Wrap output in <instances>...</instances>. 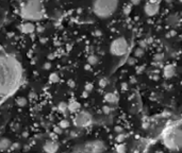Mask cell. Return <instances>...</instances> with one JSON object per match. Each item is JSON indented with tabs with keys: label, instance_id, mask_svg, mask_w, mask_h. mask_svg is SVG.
Instances as JSON below:
<instances>
[{
	"label": "cell",
	"instance_id": "d6a6232c",
	"mask_svg": "<svg viewBox=\"0 0 182 153\" xmlns=\"http://www.w3.org/2000/svg\"><path fill=\"white\" fill-rule=\"evenodd\" d=\"M130 2H131V5H139V3L141 2V0H130Z\"/></svg>",
	"mask_w": 182,
	"mask_h": 153
},
{
	"label": "cell",
	"instance_id": "83f0119b",
	"mask_svg": "<svg viewBox=\"0 0 182 153\" xmlns=\"http://www.w3.org/2000/svg\"><path fill=\"white\" fill-rule=\"evenodd\" d=\"M125 137H126V136H125L124 134H119V135L116 137V142H123L125 140Z\"/></svg>",
	"mask_w": 182,
	"mask_h": 153
},
{
	"label": "cell",
	"instance_id": "cb8c5ba5",
	"mask_svg": "<svg viewBox=\"0 0 182 153\" xmlns=\"http://www.w3.org/2000/svg\"><path fill=\"white\" fill-rule=\"evenodd\" d=\"M131 10H132V5H126L124 9H123V11H124V13L126 15H129L131 13Z\"/></svg>",
	"mask_w": 182,
	"mask_h": 153
},
{
	"label": "cell",
	"instance_id": "f1b7e54d",
	"mask_svg": "<svg viewBox=\"0 0 182 153\" xmlns=\"http://www.w3.org/2000/svg\"><path fill=\"white\" fill-rule=\"evenodd\" d=\"M62 131H63V129H61L60 126H54L53 128V132L56 133V134H61L62 133Z\"/></svg>",
	"mask_w": 182,
	"mask_h": 153
},
{
	"label": "cell",
	"instance_id": "2e32d148",
	"mask_svg": "<svg viewBox=\"0 0 182 153\" xmlns=\"http://www.w3.org/2000/svg\"><path fill=\"white\" fill-rule=\"evenodd\" d=\"M88 65H91V66L96 65V64L98 63V56L95 55V54H91V55H88Z\"/></svg>",
	"mask_w": 182,
	"mask_h": 153
},
{
	"label": "cell",
	"instance_id": "5b68a950",
	"mask_svg": "<svg viewBox=\"0 0 182 153\" xmlns=\"http://www.w3.org/2000/svg\"><path fill=\"white\" fill-rule=\"evenodd\" d=\"M129 44L127 39L123 36L116 37L113 39L110 45V51L114 56H123L128 52Z\"/></svg>",
	"mask_w": 182,
	"mask_h": 153
},
{
	"label": "cell",
	"instance_id": "e0dca14e",
	"mask_svg": "<svg viewBox=\"0 0 182 153\" xmlns=\"http://www.w3.org/2000/svg\"><path fill=\"white\" fill-rule=\"evenodd\" d=\"M27 99L24 97H19L16 99V104H17L18 106H20V108H24V106L27 105Z\"/></svg>",
	"mask_w": 182,
	"mask_h": 153
},
{
	"label": "cell",
	"instance_id": "4fadbf2b",
	"mask_svg": "<svg viewBox=\"0 0 182 153\" xmlns=\"http://www.w3.org/2000/svg\"><path fill=\"white\" fill-rule=\"evenodd\" d=\"M12 146V142L9 138L3 137L0 139V151L1 152H5V151H8Z\"/></svg>",
	"mask_w": 182,
	"mask_h": 153
},
{
	"label": "cell",
	"instance_id": "7402d4cb",
	"mask_svg": "<svg viewBox=\"0 0 182 153\" xmlns=\"http://www.w3.org/2000/svg\"><path fill=\"white\" fill-rule=\"evenodd\" d=\"M144 53H145L144 49H143V48H141V47H137L136 49L134 50L135 58H142V56L144 55Z\"/></svg>",
	"mask_w": 182,
	"mask_h": 153
},
{
	"label": "cell",
	"instance_id": "8fae6325",
	"mask_svg": "<svg viewBox=\"0 0 182 153\" xmlns=\"http://www.w3.org/2000/svg\"><path fill=\"white\" fill-rule=\"evenodd\" d=\"M166 23H167V25H168L169 27H171V28L178 27V26H179V23H180V17H179V15H178L177 13L171 14V15L167 17Z\"/></svg>",
	"mask_w": 182,
	"mask_h": 153
},
{
	"label": "cell",
	"instance_id": "60d3db41",
	"mask_svg": "<svg viewBox=\"0 0 182 153\" xmlns=\"http://www.w3.org/2000/svg\"><path fill=\"white\" fill-rule=\"evenodd\" d=\"M88 94H90V92H85V90H84L83 95H82V97H83V98H86V97H88Z\"/></svg>",
	"mask_w": 182,
	"mask_h": 153
},
{
	"label": "cell",
	"instance_id": "ba28073f",
	"mask_svg": "<svg viewBox=\"0 0 182 153\" xmlns=\"http://www.w3.org/2000/svg\"><path fill=\"white\" fill-rule=\"evenodd\" d=\"M43 150L45 153H56L59 150V144L56 140H47L44 142L43 145Z\"/></svg>",
	"mask_w": 182,
	"mask_h": 153
},
{
	"label": "cell",
	"instance_id": "277c9868",
	"mask_svg": "<svg viewBox=\"0 0 182 153\" xmlns=\"http://www.w3.org/2000/svg\"><path fill=\"white\" fill-rule=\"evenodd\" d=\"M119 0H93L92 9L99 18H110L118 9Z\"/></svg>",
	"mask_w": 182,
	"mask_h": 153
},
{
	"label": "cell",
	"instance_id": "484cf974",
	"mask_svg": "<svg viewBox=\"0 0 182 153\" xmlns=\"http://www.w3.org/2000/svg\"><path fill=\"white\" fill-rule=\"evenodd\" d=\"M93 88H94V85H93L92 83H86L85 84V87H84V89H85V92H91L93 90Z\"/></svg>",
	"mask_w": 182,
	"mask_h": 153
},
{
	"label": "cell",
	"instance_id": "f546056e",
	"mask_svg": "<svg viewBox=\"0 0 182 153\" xmlns=\"http://www.w3.org/2000/svg\"><path fill=\"white\" fill-rule=\"evenodd\" d=\"M139 47H141V48H143V49H145V48H146L147 46H148V44H147V42H146V41H141V42H139Z\"/></svg>",
	"mask_w": 182,
	"mask_h": 153
},
{
	"label": "cell",
	"instance_id": "6da1fadb",
	"mask_svg": "<svg viewBox=\"0 0 182 153\" xmlns=\"http://www.w3.org/2000/svg\"><path fill=\"white\" fill-rule=\"evenodd\" d=\"M24 79L23 65L14 55L0 54V97L13 94Z\"/></svg>",
	"mask_w": 182,
	"mask_h": 153
},
{
	"label": "cell",
	"instance_id": "8d00e7d4",
	"mask_svg": "<svg viewBox=\"0 0 182 153\" xmlns=\"http://www.w3.org/2000/svg\"><path fill=\"white\" fill-rule=\"evenodd\" d=\"M54 58H56V54L54 53H50L49 55H48V60H53Z\"/></svg>",
	"mask_w": 182,
	"mask_h": 153
},
{
	"label": "cell",
	"instance_id": "8992f818",
	"mask_svg": "<svg viewBox=\"0 0 182 153\" xmlns=\"http://www.w3.org/2000/svg\"><path fill=\"white\" fill-rule=\"evenodd\" d=\"M92 115L88 111H79L74 117V124L78 128H86L92 123Z\"/></svg>",
	"mask_w": 182,
	"mask_h": 153
},
{
	"label": "cell",
	"instance_id": "ac0fdd59",
	"mask_svg": "<svg viewBox=\"0 0 182 153\" xmlns=\"http://www.w3.org/2000/svg\"><path fill=\"white\" fill-rule=\"evenodd\" d=\"M116 151L117 153H126L127 151V147L124 142H119V145L116 146Z\"/></svg>",
	"mask_w": 182,
	"mask_h": 153
},
{
	"label": "cell",
	"instance_id": "e575fe53",
	"mask_svg": "<svg viewBox=\"0 0 182 153\" xmlns=\"http://www.w3.org/2000/svg\"><path fill=\"white\" fill-rule=\"evenodd\" d=\"M47 41H48V39H47V38H46V37H40V43H42V44L47 43Z\"/></svg>",
	"mask_w": 182,
	"mask_h": 153
},
{
	"label": "cell",
	"instance_id": "3957f363",
	"mask_svg": "<svg viewBox=\"0 0 182 153\" xmlns=\"http://www.w3.org/2000/svg\"><path fill=\"white\" fill-rule=\"evenodd\" d=\"M162 144L171 151H179L182 144V132L180 122H176L167 126L162 134Z\"/></svg>",
	"mask_w": 182,
	"mask_h": 153
},
{
	"label": "cell",
	"instance_id": "d4e9b609",
	"mask_svg": "<svg viewBox=\"0 0 182 153\" xmlns=\"http://www.w3.org/2000/svg\"><path fill=\"white\" fill-rule=\"evenodd\" d=\"M107 85H108V80H107L106 78H102V79L99 80V86H100L101 88H104Z\"/></svg>",
	"mask_w": 182,
	"mask_h": 153
},
{
	"label": "cell",
	"instance_id": "52a82bcc",
	"mask_svg": "<svg viewBox=\"0 0 182 153\" xmlns=\"http://www.w3.org/2000/svg\"><path fill=\"white\" fill-rule=\"evenodd\" d=\"M160 9V3H150L147 2L144 7V11L148 17H153L159 13Z\"/></svg>",
	"mask_w": 182,
	"mask_h": 153
},
{
	"label": "cell",
	"instance_id": "4316f807",
	"mask_svg": "<svg viewBox=\"0 0 182 153\" xmlns=\"http://www.w3.org/2000/svg\"><path fill=\"white\" fill-rule=\"evenodd\" d=\"M102 111H104V114H110L111 113V111H112V108L111 106H108V105H104V108H102Z\"/></svg>",
	"mask_w": 182,
	"mask_h": 153
},
{
	"label": "cell",
	"instance_id": "b9f144b4",
	"mask_svg": "<svg viewBox=\"0 0 182 153\" xmlns=\"http://www.w3.org/2000/svg\"><path fill=\"white\" fill-rule=\"evenodd\" d=\"M95 34H96L97 36H100L101 35V32L99 31V30H97V31H95Z\"/></svg>",
	"mask_w": 182,
	"mask_h": 153
},
{
	"label": "cell",
	"instance_id": "5bb4252c",
	"mask_svg": "<svg viewBox=\"0 0 182 153\" xmlns=\"http://www.w3.org/2000/svg\"><path fill=\"white\" fill-rule=\"evenodd\" d=\"M80 103H79L78 101H76V100H70L69 102L67 103V108L68 111H70L72 113H77L79 112V110H80Z\"/></svg>",
	"mask_w": 182,
	"mask_h": 153
},
{
	"label": "cell",
	"instance_id": "7a4b0ae2",
	"mask_svg": "<svg viewBox=\"0 0 182 153\" xmlns=\"http://www.w3.org/2000/svg\"><path fill=\"white\" fill-rule=\"evenodd\" d=\"M20 17L26 21H38L43 19L45 12L42 0H25L20 5Z\"/></svg>",
	"mask_w": 182,
	"mask_h": 153
},
{
	"label": "cell",
	"instance_id": "603a6c76",
	"mask_svg": "<svg viewBox=\"0 0 182 153\" xmlns=\"http://www.w3.org/2000/svg\"><path fill=\"white\" fill-rule=\"evenodd\" d=\"M165 55L164 53H157L155 55V62H162L164 60Z\"/></svg>",
	"mask_w": 182,
	"mask_h": 153
},
{
	"label": "cell",
	"instance_id": "1f68e13d",
	"mask_svg": "<svg viewBox=\"0 0 182 153\" xmlns=\"http://www.w3.org/2000/svg\"><path fill=\"white\" fill-rule=\"evenodd\" d=\"M44 68H45V69H47V70H49L50 68H51V64H50L49 62H47V63L44 64Z\"/></svg>",
	"mask_w": 182,
	"mask_h": 153
},
{
	"label": "cell",
	"instance_id": "ffe728a7",
	"mask_svg": "<svg viewBox=\"0 0 182 153\" xmlns=\"http://www.w3.org/2000/svg\"><path fill=\"white\" fill-rule=\"evenodd\" d=\"M69 126H70V122L68 121L67 119H62L59 122V126H60L61 129H67L69 128Z\"/></svg>",
	"mask_w": 182,
	"mask_h": 153
},
{
	"label": "cell",
	"instance_id": "f6af8a7d",
	"mask_svg": "<svg viewBox=\"0 0 182 153\" xmlns=\"http://www.w3.org/2000/svg\"><path fill=\"white\" fill-rule=\"evenodd\" d=\"M2 50H3V47L2 46H0V51H2Z\"/></svg>",
	"mask_w": 182,
	"mask_h": 153
},
{
	"label": "cell",
	"instance_id": "f35d334b",
	"mask_svg": "<svg viewBox=\"0 0 182 153\" xmlns=\"http://www.w3.org/2000/svg\"><path fill=\"white\" fill-rule=\"evenodd\" d=\"M115 131H116V132H123V128H120V126H116V128H115Z\"/></svg>",
	"mask_w": 182,
	"mask_h": 153
},
{
	"label": "cell",
	"instance_id": "ab89813d",
	"mask_svg": "<svg viewBox=\"0 0 182 153\" xmlns=\"http://www.w3.org/2000/svg\"><path fill=\"white\" fill-rule=\"evenodd\" d=\"M148 2H150V3H160V0H148Z\"/></svg>",
	"mask_w": 182,
	"mask_h": 153
},
{
	"label": "cell",
	"instance_id": "74e56055",
	"mask_svg": "<svg viewBox=\"0 0 182 153\" xmlns=\"http://www.w3.org/2000/svg\"><path fill=\"white\" fill-rule=\"evenodd\" d=\"M144 70V66H141V67H137V69H136V72L139 73V72H142Z\"/></svg>",
	"mask_w": 182,
	"mask_h": 153
},
{
	"label": "cell",
	"instance_id": "ee69618b",
	"mask_svg": "<svg viewBox=\"0 0 182 153\" xmlns=\"http://www.w3.org/2000/svg\"><path fill=\"white\" fill-rule=\"evenodd\" d=\"M37 30H38V31H40H40H43V28H42V27H38V28H37Z\"/></svg>",
	"mask_w": 182,
	"mask_h": 153
},
{
	"label": "cell",
	"instance_id": "44dd1931",
	"mask_svg": "<svg viewBox=\"0 0 182 153\" xmlns=\"http://www.w3.org/2000/svg\"><path fill=\"white\" fill-rule=\"evenodd\" d=\"M49 80L51 83H58V82L60 81V76H59V74L56 73V72H53V73L50 74Z\"/></svg>",
	"mask_w": 182,
	"mask_h": 153
},
{
	"label": "cell",
	"instance_id": "7c38bea8",
	"mask_svg": "<svg viewBox=\"0 0 182 153\" xmlns=\"http://www.w3.org/2000/svg\"><path fill=\"white\" fill-rule=\"evenodd\" d=\"M104 101L109 104H116L118 102V96L114 92H107L104 95Z\"/></svg>",
	"mask_w": 182,
	"mask_h": 153
},
{
	"label": "cell",
	"instance_id": "9c48e42d",
	"mask_svg": "<svg viewBox=\"0 0 182 153\" xmlns=\"http://www.w3.org/2000/svg\"><path fill=\"white\" fill-rule=\"evenodd\" d=\"M163 76L165 79H171L176 76V65L174 64H167L163 68Z\"/></svg>",
	"mask_w": 182,
	"mask_h": 153
},
{
	"label": "cell",
	"instance_id": "836d02e7",
	"mask_svg": "<svg viewBox=\"0 0 182 153\" xmlns=\"http://www.w3.org/2000/svg\"><path fill=\"white\" fill-rule=\"evenodd\" d=\"M121 89H123V90H127V89H128V84H127V83H123V84H121Z\"/></svg>",
	"mask_w": 182,
	"mask_h": 153
},
{
	"label": "cell",
	"instance_id": "9a60e30c",
	"mask_svg": "<svg viewBox=\"0 0 182 153\" xmlns=\"http://www.w3.org/2000/svg\"><path fill=\"white\" fill-rule=\"evenodd\" d=\"M70 153H90V151L88 150V148H86L85 144H83L82 146L76 147V148H75Z\"/></svg>",
	"mask_w": 182,
	"mask_h": 153
},
{
	"label": "cell",
	"instance_id": "d590c367",
	"mask_svg": "<svg viewBox=\"0 0 182 153\" xmlns=\"http://www.w3.org/2000/svg\"><path fill=\"white\" fill-rule=\"evenodd\" d=\"M68 85H69V87H75V82L72 80H69L68 81Z\"/></svg>",
	"mask_w": 182,
	"mask_h": 153
},
{
	"label": "cell",
	"instance_id": "7bdbcfd3",
	"mask_svg": "<svg viewBox=\"0 0 182 153\" xmlns=\"http://www.w3.org/2000/svg\"><path fill=\"white\" fill-rule=\"evenodd\" d=\"M85 69H91V65H86L85 66Z\"/></svg>",
	"mask_w": 182,
	"mask_h": 153
},
{
	"label": "cell",
	"instance_id": "d6986e66",
	"mask_svg": "<svg viewBox=\"0 0 182 153\" xmlns=\"http://www.w3.org/2000/svg\"><path fill=\"white\" fill-rule=\"evenodd\" d=\"M58 111L60 113H66V111H68L67 103L66 102H60L58 105Z\"/></svg>",
	"mask_w": 182,
	"mask_h": 153
},
{
	"label": "cell",
	"instance_id": "4dcf8cb0",
	"mask_svg": "<svg viewBox=\"0 0 182 153\" xmlns=\"http://www.w3.org/2000/svg\"><path fill=\"white\" fill-rule=\"evenodd\" d=\"M135 63H136V60H135L134 58H130V59H128V64H129V65H134Z\"/></svg>",
	"mask_w": 182,
	"mask_h": 153
},
{
	"label": "cell",
	"instance_id": "30bf717a",
	"mask_svg": "<svg viewBox=\"0 0 182 153\" xmlns=\"http://www.w3.org/2000/svg\"><path fill=\"white\" fill-rule=\"evenodd\" d=\"M19 29L24 34H32L35 31V26L31 21H26V23H24L23 25L20 26Z\"/></svg>",
	"mask_w": 182,
	"mask_h": 153
}]
</instances>
